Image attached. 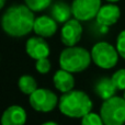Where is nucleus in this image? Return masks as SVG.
Listing matches in <instances>:
<instances>
[{"mask_svg":"<svg viewBox=\"0 0 125 125\" xmlns=\"http://www.w3.org/2000/svg\"><path fill=\"white\" fill-rule=\"evenodd\" d=\"M42 125H58V124L55 123V122H46V123H44Z\"/></svg>","mask_w":125,"mask_h":125,"instance_id":"obj_22","label":"nucleus"},{"mask_svg":"<svg viewBox=\"0 0 125 125\" xmlns=\"http://www.w3.org/2000/svg\"><path fill=\"white\" fill-rule=\"evenodd\" d=\"M26 53L33 59H40L50 55L48 44L43 37H31L25 45Z\"/></svg>","mask_w":125,"mask_h":125,"instance_id":"obj_9","label":"nucleus"},{"mask_svg":"<svg viewBox=\"0 0 125 125\" xmlns=\"http://www.w3.org/2000/svg\"><path fill=\"white\" fill-rule=\"evenodd\" d=\"M116 50L119 54L121 55L123 58H125V30L122 31L117 36L116 41Z\"/></svg>","mask_w":125,"mask_h":125,"instance_id":"obj_21","label":"nucleus"},{"mask_svg":"<svg viewBox=\"0 0 125 125\" xmlns=\"http://www.w3.org/2000/svg\"><path fill=\"white\" fill-rule=\"evenodd\" d=\"M35 68H36V70L39 71V73H47L48 71L51 70V62L47 59V57L36 59Z\"/></svg>","mask_w":125,"mask_h":125,"instance_id":"obj_20","label":"nucleus"},{"mask_svg":"<svg viewBox=\"0 0 125 125\" xmlns=\"http://www.w3.org/2000/svg\"><path fill=\"white\" fill-rule=\"evenodd\" d=\"M81 125H104L101 115L89 112L81 120Z\"/></svg>","mask_w":125,"mask_h":125,"instance_id":"obj_18","label":"nucleus"},{"mask_svg":"<svg viewBox=\"0 0 125 125\" xmlns=\"http://www.w3.org/2000/svg\"><path fill=\"white\" fill-rule=\"evenodd\" d=\"M34 11L28 6L15 4L7 9L2 15L1 24L3 31L10 36L21 37L33 30L35 22Z\"/></svg>","mask_w":125,"mask_h":125,"instance_id":"obj_1","label":"nucleus"},{"mask_svg":"<svg viewBox=\"0 0 125 125\" xmlns=\"http://www.w3.org/2000/svg\"><path fill=\"white\" fill-rule=\"evenodd\" d=\"M92 109V102L83 91L70 90L59 99V110L69 117H83Z\"/></svg>","mask_w":125,"mask_h":125,"instance_id":"obj_2","label":"nucleus"},{"mask_svg":"<svg viewBox=\"0 0 125 125\" xmlns=\"http://www.w3.org/2000/svg\"><path fill=\"white\" fill-rule=\"evenodd\" d=\"M91 57L97 66L103 69H110L116 65L119 52L111 44L106 42H99L92 47Z\"/></svg>","mask_w":125,"mask_h":125,"instance_id":"obj_5","label":"nucleus"},{"mask_svg":"<svg viewBox=\"0 0 125 125\" xmlns=\"http://www.w3.org/2000/svg\"><path fill=\"white\" fill-rule=\"evenodd\" d=\"M106 1H109V2H113V3H114V2H117V1H120V0H106Z\"/></svg>","mask_w":125,"mask_h":125,"instance_id":"obj_24","label":"nucleus"},{"mask_svg":"<svg viewBox=\"0 0 125 125\" xmlns=\"http://www.w3.org/2000/svg\"><path fill=\"white\" fill-rule=\"evenodd\" d=\"M18 84H19L20 90L23 93L29 94V95L32 94L37 89L36 80H35L32 76H29V75H24V76H22V77H20Z\"/></svg>","mask_w":125,"mask_h":125,"instance_id":"obj_16","label":"nucleus"},{"mask_svg":"<svg viewBox=\"0 0 125 125\" xmlns=\"http://www.w3.org/2000/svg\"><path fill=\"white\" fill-rule=\"evenodd\" d=\"M58 99L56 94L48 89H36L30 94V104L39 112H51L56 106Z\"/></svg>","mask_w":125,"mask_h":125,"instance_id":"obj_6","label":"nucleus"},{"mask_svg":"<svg viewBox=\"0 0 125 125\" xmlns=\"http://www.w3.org/2000/svg\"><path fill=\"white\" fill-rule=\"evenodd\" d=\"M124 99H125V92H124Z\"/></svg>","mask_w":125,"mask_h":125,"instance_id":"obj_25","label":"nucleus"},{"mask_svg":"<svg viewBox=\"0 0 125 125\" xmlns=\"http://www.w3.org/2000/svg\"><path fill=\"white\" fill-rule=\"evenodd\" d=\"M82 26L78 19H70L62 28V42L66 46H75L81 39Z\"/></svg>","mask_w":125,"mask_h":125,"instance_id":"obj_8","label":"nucleus"},{"mask_svg":"<svg viewBox=\"0 0 125 125\" xmlns=\"http://www.w3.org/2000/svg\"><path fill=\"white\" fill-rule=\"evenodd\" d=\"M25 4L32 11H43L44 9L48 8L52 3V0H24Z\"/></svg>","mask_w":125,"mask_h":125,"instance_id":"obj_17","label":"nucleus"},{"mask_svg":"<svg viewBox=\"0 0 125 125\" xmlns=\"http://www.w3.org/2000/svg\"><path fill=\"white\" fill-rule=\"evenodd\" d=\"M91 59V54L83 47L68 46V48H65L61 53L59 65L67 71L79 73L88 68Z\"/></svg>","mask_w":125,"mask_h":125,"instance_id":"obj_3","label":"nucleus"},{"mask_svg":"<svg viewBox=\"0 0 125 125\" xmlns=\"http://www.w3.org/2000/svg\"><path fill=\"white\" fill-rule=\"evenodd\" d=\"M33 31L42 37H50L57 31V22L53 18L42 15L35 19Z\"/></svg>","mask_w":125,"mask_h":125,"instance_id":"obj_11","label":"nucleus"},{"mask_svg":"<svg viewBox=\"0 0 125 125\" xmlns=\"http://www.w3.org/2000/svg\"><path fill=\"white\" fill-rule=\"evenodd\" d=\"M26 122V112L19 105L9 106L2 114V125H24Z\"/></svg>","mask_w":125,"mask_h":125,"instance_id":"obj_12","label":"nucleus"},{"mask_svg":"<svg viewBox=\"0 0 125 125\" xmlns=\"http://www.w3.org/2000/svg\"><path fill=\"white\" fill-rule=\"evenodd\" d=\"M51 13H52V18L56 22L65 23L68 20H70V17L73 14V9L67 3L59 1V2H56L53 6Z\"/></svg>","mask_w":125,"mask_h":125,"instance_id":"obj_15","label":"nucleus"},{"mask_svg":"<svg viewBox=\"0 0 125 125\" xmlns=\"http://www.w3.org/2000/svg\"><path fill=\"white\" fill-rule=\"evenodd\" d=\"M111 79L114 82L117 90H125V69H120L114 73Z\"/></svg>","mask_w":125,"mask_h":125,"instance_id":"obj_19","label":"nucleus"},{"mask_svg":"<svg viewBox=\"0 0 125 125\" xmlns=\"http://www.w3.org/2000/svg\"><path fill=\"white\" fill-rule=\"evenodd\" d=\"M54 84L59 91L62 92H68V91L73 90V86H75V79H73V75L70 71H67L65 69L56 71L54 75Z\"/></svg>","mask_w":125,"mask_h":125,"instance_id":"obj_13","label":"nucleus"},{"mask_svg":"<svg viewBox=\"0 0 125 125\" xmlns=\"http://www.w3.org/2000/svg\"><path fill=\"white\" fill-rule=\"evenodd\" d=\"M101 8V0H73V15L79 21H89L97 17Z\"/></svg>","mask_w":125,"mask_h":125,"instance_id":"obj_7","label":"nucleus"},{"mask_svg":"<svg viewBox=\"0 0 125 125\" xmlns=\"http://www.w3.org/2000/svg\"><path fill=\"white\" fill-rule=\"evenodd\" d=\"M4 3H6V0H0V8H3Z\"/></svg>","mask_w":125,"mask_h":125,"instance_id":"obj_23","label":"nucleus"},{"mask_svg":"<svg viewBox=\"0 0 125 125\" xmlns=\"http://www.w3.org/2000/svg\"><path fill=\"white\" fill-rule=\"evenodd\" d=\"M116 90H117V88L115 87L114 82L110 78H101L95 83V87H94L95 93L102 100H108L110 98L114 97Z\"/></svg>","mask_w":125,"mask_h":125,"instance_id":"obj_14","label":"nucleus"},{"mask_svg":"<svg viewBox=\"0 0 125 125\" xmlns=\"http://www.w3.org/2000/svg\"><path fill=\"white\" fill-rule=\"evenodd\" d=\"M100 115L104 125H123L125 123V99L112 97L104 100Z\"/></svg>","mask_w":125,"mask_h":125,"instance_id":"obj_4","label":"nucleus"},{"mask_svg":"<svg viewBox=\"0 0 125 125\" xmlns=\"http://www.w3.org/2000/svg\"><path fill=\"white\" fill-rule=\"evenodd\" d=\"M121 15L120 8L115 4H105L101 7L97 14V22L102 26H110L117 22Z\"/></svg>","mask_w":125,"mask_h":125,"instance_id":"obj_10","label":"nucleus"}]
</instances>
